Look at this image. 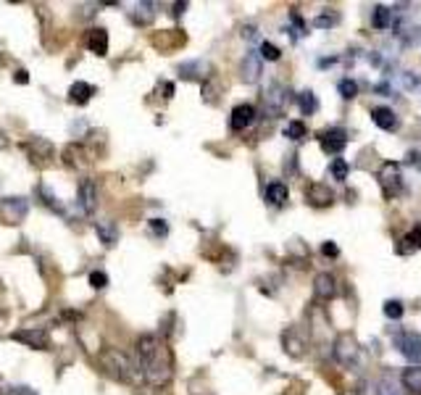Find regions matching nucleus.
<instances>
[{"label": "nucleus", "instance_id": "obj_16", "mask_svg": "<svg viewBox=\"0 0 421 395\" xmlns=\"http://www.w3.org/2000/svg\"><path fill=\"white\" fill-rule=\"evenodd\" d=\"M282 345H285L287 356H292V359H303L305 353V343L303 337L290 327V329H285V335H282Z\"/></svg>", "mask_w": 421, "mask_h": 395}, {"label": "nucleus", "instance_id": "obj_17", "mask_svg": "<svg viewBox=\"0 0 421 395\" xmlns=\"http://www.w3.org/2000/svg\"><path fill=\"white\" fill-rule=\"evenodd\" d=\"M95 232H98V238L105 248H114L118 242V224L111 222V219H105V222H95Z\"/></svg>", "mask_w": 421, "mask_h": 395}, {"label": "nucleus", "instance_id": "obj_27", "mask_svg": "<svg viewBox=\"0 0 421 395\" xmlns=\"http://www.w3.org/2000/svg\"><path fill=\"white\" fill-rule=\"evenodd\" d=\"M337 90H340V95H342L345 101H350V98L358 95V82H353V79H340Z\"/></svg>", "mask_w": 421, "mask_h": 395}, {"label": "nucleus", "instance_id": "obj_33", "mask_svg": "<svg viewBox=\"0 0 421 395\" xmlns=\"http://www.w3.org/2000/svg\"><path fill=\"white\" fill-rule=\"evenodd\" d=\"M90 285H92L95 290L108 288V275H105V272H92V275H90Z\"/></svg>", "mask_w": 421, "mask_h": 395}, {"label": "nucleus", "instance_id": "obj_18", "mask_svg": "<svg viewBox=\"0 0 421 395\" xmlns=\"http://www.w3.org/2000/svg\"><path fill=\"white\" fill-rule=\"evenodd\" d=\"M98 90H95V85H87V82H74V85L68 87V101L77 105H84L92 95H95Z\"/></svg>", "mask_w": 421, "mask_h": 395}, {"label": "nucleus", "instance_id": "obj_19", "mask_svg": "<svg viewBox=\"0 0 421 395\" xmlns=\"http://www.w3.org/2000/svg\"><path fill=\"white\" fill-rule=\"evenodd\" d=\"M208 71H211L208 61H201V58H198V61H187V64L179 66V74H182L185 79H205Z\"/></svg>", "mask_w": 421, "mask_h": 395}, {"label": "nucleus", "instance_id": "obj_13", "mask_svg": "<svg viewBox=\"0 0 421 395\" xmlns=\"http://www.w3.org/2000/svg\"><path fill=\"white\" fill-rule=\"evenodd\" d=\"M240 77H242V82H258V77H261V55L258 53H248L245 58H242V64H240Z\"/></svg>", "mask_w": 421, "mask_h": 395}, {"label": "nucleus", "instance_id": "obj_5", "mask_svg": "<svg viewBox=\"0 0 421 395\" xmlns=\"http://www.w3.org/2000/svg\"><path fill=\"white\" fill-rule=\"evenodd\" d=\"M400 164H395V161H385L382 164V169H379V188L382 192L387 195V198H395L398 192H400Z\"/></svg>", "mask_w": 421, "mask_h": 395}, {"label": "nucleus", "instance_id": "obj_1", "mask_svg": "<svg viewBox=\"0 0 421 395\" xmlns=\"http://www.w3.org/2000/svg\"><path fill=\"white\" fill-rule=\"evenodd\" d=\"M137 351V366L142 372V379L153 387H164L174 374V361L171 351L164 340H158V335H140L135 343Z\"/></svg>", "mask_w": 421, "mask_h": 395}, {"label": "nucleus", "instance_id": "obj_23", "mask_svg": "<svg viewBox=\"0 0 421 395\" xmlns=\"http://www.w3.org/2000/svg\"><path fill=\"white\" fill-rule=\"evenodd\" d=\"M400 379H403L405 390L421 395V366H408Z\"/></svg>", "mask_w": 421, "mask_h": 395}, {"label": "nucleus", "instance_id": "obj_34", "mask_svg": "<svg viewBox=\"0 0 421 395\" xmlns=\"http://www.w3.org/2000/svg\"><path fill=\"white\" fill-rule=\"evenodd\" d=\"M314 24H316L319 29H329V27H335L337 24V16H327V14H324V16H316Z\"/></svg>", "mask_w": 421, "mask_h": 395}, {"label": "nucleus", "instance_id": "obj_36", "mask_svg": "<svg viewBox=\"0 0 421 395\" xmlns=\"http://www.w3.org/2000/svg\"><path fill=\"white\" fill-rule=\"evenodd\" d=\"M403 245H398V253H403V256H408V253H413V251H416V245H413V242H411V238H403Z\"/></svg>", "mask_w": 421, "mask_h": 395}, {"label": "nucleus", "instance_id": "obj_24", "mask_svg": "<svg viewBox=\"0 0 421 395\" xmlns=\"http://www.w3.org/2000/svg\"><path fill=\"white\" fill-rule=\"evenodd\" d=\"M27 148H29L34 158H40V161H45V158H51L53 155V145L48 142V140H42V138L29 140V142H27Z\"/></svg>", "mask_w": 421, "mask_h": 395}, {"label": "nucleus", "instance_id": "obj_15", "mask_svg": "<svg viewBox=\"0 0 421 395\" xmlns=\"http://www.w3.org/2000/svg\"><path fill=\"white\" fill-rule=\"evenodd\" d=\"M87 48L95 55H108V32L103 27H92L87 32Z\"/></svg>", "mask_w": 421, "mask_h": 395}, {"label": "nucleus", "instance_id": "obj_20", "mask_svg": "<svg viewBox=\"0 0 421 395\" xmlns=\"http://www.w3.org/2000/svg\"><path fill=\"white\" fill-rule=\"evenodd\" d=\"M371 119H374V124H377L379 129H395V124H398V119H395V111L387 108V105L374 108V111H371Z\"/></svg>", "mask_w": 421, "mask_h": 395}, {"label": "nucleus", "instance_id": "obj_30", "mask_svg": "<svg viewBox=\"0 0 421 395\" xmlns=\"http://www.w3.org/2000/svg\"><path fill=\"white\" fill-rule=\"evenodd\" d=\"M279 55H282V51H279L274 42H264V45H261V58H266V61H279Z\"/></svg>", "mask_w": 421, "mask_h": 395}, {"label": "nucleus", "instance_id": "obj_32", "mask_svg": "<svg viewBox=\"0 0 421 395\" xmlns=\"http://www.w3.org/2000/svg\"><path fill=\"white\" fill-rule=\"evenodd\" d=\"M151 235L153 238H166L168 224L164 222V219H151Z\"/></svg>", "mask_w": 421, "mask_h": 395}, {"label": "nucleus", "instance_id": "obj_37", "mask_svg": "<svg viewBox=\"0 0 421 395\" xmlns=\"http://www.w3.org/2000/svg\"><path fill=\"white\" fill-rule=\"evenodd\" d=\"M408 238H411V242H413L416 248H421V222L416 224L413 229H411V235H408Z\"/></svg>", "mask_w": 421, "mask_h": 395}, {"label": "nucleus", "instance_id": "obj_8", "mask_svg": "<svg viewBox=\"0 0 421 395\" xmlns=\"http://www.w3.org/2000/svg\"><path fill=\"white\" fill-rule=\"evenodd\" d=\"M395 345H398V351L403 353L408 361H416V366H421V335H416V332H405V335H400L398 340H395Z\"/></svg>", "mask_w": 421, "mask_h": 395}, {"label": "nucleus", "instance_id": "obj_3", "mask_svg": "<svg viewBox=\"0 0 421 395\" xmlns=\"http://www.w3.org/2000/svg\"><path fill=\"white\" fill-rule=\"evenodd\" d=\"M335 359L342 366H355L358 364V340H355L350 332H342L337 335L335 340Z\"/></svg>", "mask_w": 421, "mask_h": 395}, {"label": "nucleus", "instance_id": "obj_10", "mask_svg": "<svg viewBox=\"0 0 421 395\" xmlns=\"http://www.w3.org/2000/svg\"><path fill=\"white\" fill-rule=\"evenodd\" d=\"M253 121H255V108L251 103H240L232 108V116H229V129L232 132H242L248 129Z\"/></svg>", "mask_w": 421, "mask_h": 395}, {"label": "nucleus", "instance_id": "obj_22", "mask_svg": "<svg viewBox=\"0 0 421 395\" xmlns=\"http://www.w3.org/2000/svg\"><path fill=\"white\" fill-rule=\"evenodd\" d=\"M155 3H137L135 11H132V21L140 24V27H148L153 18H155Z\"/></svg>", "mask_w": 421, "mask_h": 395}, {"label": "nucleus", "instance_id": "obj_41", "mask_svg": "<svg viewBox=\"0 0 421 395\" xmlns=\"http://www.w3.org/2000/svg\"><path fill=\"white\" fill-rule=\"evenodd\" d=\"M8 390H11V387H8V382L0 377V395H8Z\"/></svg>", "mask_w": 421, "mask_h": 395}, {"label": "nucleus", "instance_id": "obj_7", "mask_svg": "<svg viewBox=\"0 0 421 395\" xmlns=\"http://www.w3.org/2000/svg\"><path fill=\"white\" fill-rule=\"evenodd\" d=\"M27 211H29V201L27 198H3L0 201V216H3V222L8 224H18L24 222V216H27Z\"/></svg>", "mask_w": 421, "mask_h": 395}, {"label": "nucleus", "instance_id": "obj_29", "mask_svg": "<svg viewBox=\"0 0 421 395\" xmlns=\"http://www.w3.org/2000/svg\"><path fill=\"white\" fill-rule=\"evenodd\" d=\"M382 311H385V316H387V319H400L405 309H403V303H400V301H387V303L382 306Z\"/></svg>", "mask_w": 421, "mask_h": 395}, {"label": "nucleus", "instance_id": "obj_38", "mask_svg": "<svg viewBox=\"0 0 421 395\" xmlns=\"http://www.w3.org/2000/svg\"><path fill=\"white\" fill-rule=\"evenodd\" d=\"M11 390H14L11 395H37L32 387H24V385H21V387H11Z\"/></svg>", "mask_w": 421, "mask_h": 395}, {"label": "nucleus", "instance_id": "obj_31", "mask_svg": "<svg viewBox=\"0 0 421 395\" xmlns=\"http://www.w3.org/2000/svg\"><path fill=\"white\" fill-rule=\"evenodd\" d=\"M332 177L340 179V182L348 179V164H345L342 158H335V161H332Z\"/></svg>", "mask_w": 421, "mask_h": 395}, {"label": "nucleus", "instance_id": "obj_11", "mask_svg": "<svg viewBox=\"0 0 421 395\" xmlns=\"http://www.w3.org/2000/svg\"><path fill=\"white\" fill-rule=\"evenodd\" d=\"M321 142V151L329 155H337L342 153V148L348 145V135H345V129H327L324 135L319 138Z\"/></svg>", "mask_w": 421, "mask_h": 395}, {"label": "nucleus", "instance_id": "obj_14", "mask_svg": "<svg viewBox=\"0 0 421 395\" xmlns=\"http://www.w3.org/2000/svg\"><path fill=\"white\" fill-rule=\"evenodd\" d=\"M314 295L319 298V301H332L337 295V279L332 275H316L314 279Z\"/></svg>", "mask_w": 421, "mask_h": 395}, {"label": "nucleus", "instance_id": "obj_21", "mask_svg": "<svg viewBox=\"0 0 421 395\" xmlns=\"http://www.w3.org/2000/svg\"><path fill=\"white\" fill-rule=\"evenodd\" d=\"M287 198H290V190H287L285 182H269L266 188V201L271 206H285Z\"/></svg>", "mask_w": 421, "mask_h": 395}, {"label": "nucleus", "instance_id": "obj_4", "mask_svg": "<svg viewBox=\"0 0 421 395\" xmlns=\"http://www.w3.org/2000/svg\"><path fill=\"white\" fill-rule=\"evenodd\" d=\"M8 337H11V340H16V343H24L27 348H37V351H48V348H51V337H48V332H45V329H40V327L16 329V332H11Z\"/></svg>", "mask_w": 421, "mask_h": 395}, {"label": "nucleus", "instance_id": "obj_40", "mask_svg": "<svg viewBox=\"0 0 421 395\" xmlns=\"http://www.w3.org/2000/svg\"><path fill=\"white\" fill-rule=\"evenodd\" d=\"M187 8V3H174V16H182Z\"/></svg>", "mask_w": 421, "mask_h": 395}, {"label": "nucleus", "instance_id": "obj_2", "mask_svg": "<svg viewBox=\"0 0 421 395\" xmlns=\"http://www.w3.org/2000/svg\"><path fill=\"white\" fill-rule=\"evenodd\" d=\"M98 361L103 364V369H105L114 379H118V382H129V385L142 382L140 366H137L127 353H121L118 348H105V351H101Z\"/></svg>", "mask_w": 421, "mask_h": 395}, {"label": "nucleus", "instance_id": "obj_12", "mask_svg": "<svg viewBox=\"0 0 421 395\" xmlns=\"http://www.w3.org/2000/svg\"><path fill=\"white\" fill-rule=\"evenodd\" d=\"M305 198H308L311 206L327 208V206H332L335 192L327 188V185H321V182H314V185H308V190H305Z\"/></svg>", "mask_w": 421, "mask_h": 395}, {"label": "nucleus", "instance_id": "obj_25", "mask_svg": "<svg viewBox=\"0 0 421 395\" xmlns=\"http://www.w3.org/2000/svg\"><path fill=\"white\" fill-rule=\"evenodd\" d=\"M371 24H374V29H385L390 24V8L387 5H377L374 8V14H371Z\"/></svg>", "mask_w": 421, "mask_h": 395}, {"label": "nucleus", "instance_id": "obj_6", "mask_svg": "<svg viewBox=\"0 0 421 395\" xmlns=\"http://www.w3.org/2000/svg\"><path fill=\"white\" fill-rule=\"evenodd\" d=\"M287 90L285 85H279V82H274V85L266 87V92H264V108H266V114L269 116H282V111L287 108Z\"/></svg>", "mask_w": 421, "mask_h": 395}, {"label": "nucleus", "instance_id": "obj_26", "mask_svg": "<svg viewBox=\"0 0 421 395\" xmlns=\"http://www.w3.org/2000/svg\"><path fill=\"white\" fill-rule=\"evenodd\" d=\"M298 103H301V111H303L305 116H311L314 111H316V95L311 92V90H305L298 95Z\"/></svg>", "mask_w": 421, "mask_h": 395}, {"label": "nucleus", "instance_id": "obj_35", "mask_svg": "<svg viewBox=\"0 0 421 395\" xmlns=\"http://www.w3.org/2000/svg\"><path fill=\"white\" fill-rule=\"evenodd\" d=\"M321 253L329 256V258H337L340 256V248H337L335 242H324V245H321Z\"/></svg>", "mask_w": 421, "mask_h": 395}, {"label": "nucleus", "instance_id": "obj_39", "mask_svg": "<svg viewBox=\"0 0 421 395\" xmlns=\"http://www.w3.org/2000/svg\"><path fill=\"white\" fill-rule=\"evenodd\" d=\"M16 82H18V85H27V82H29V77H27V71H24V69L16 71Z\"/></svg>", "mask_w": 421, "mask_h": 395}, {"label": "nucleus", "instance_id": "obj_28", "mask_svg": "<svg viewBox=\"0 0 421 395\" xmlns=\"http://www.w3.org/2000/svg\"><path fill=\"white\" fill-rule=\"evenodd\" d=\"M285 138L303 140L305 138V124H303V121H290V124L285 127Z\"/></svg>", "mask_w": 421, "mask_h": 395}, {"label": "nucleus", "instance_id": "obj_9", "mask_svg": "<svg viewBox=\"0 0 421 395\" xmlns=\"http://www.w3.org/2000/svg\"><path fill=\"white\" fill-rule=\"evenodd\" d=\"M77 203H79L84 216H92L95 214V208H98V185L92 179H82V185H79V201Z\"/></svg>", "mask_w": 421, "mask_h": 395}]
</instances>
